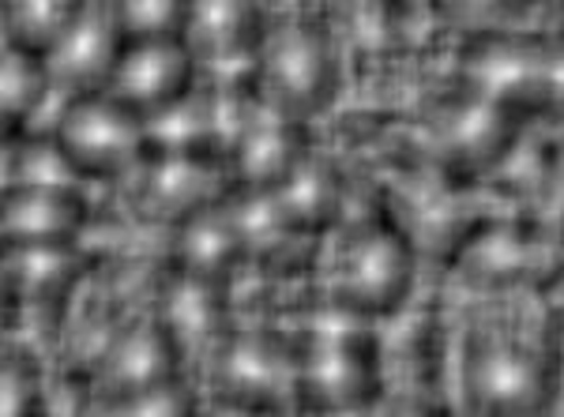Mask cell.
<instances>
[{"instance_id":"cell-1","label":"cell","mask_w":564,"mask_h":417,"mask_svg":"<svg viewBox=\"0 0 564 417\" xmlns=\"http://www.w3.org/2000/svg\"><path fill=\"white\" fill-rule=\"evenodd\" d=\"M53 147L76 177H124L154 154L148 117L117 102L109 90L76 95L53 132Z\"/></svg>"},{"instance_id":"cell-2","label":"cell","mask_w":564,"mask_h":417,"mask_svg":"<svg viewBox=\"0 0 564 417\" xmlns=\"http://www.w3.org/2000/svg\"><path fill=\"white\" fill-rule=\"evenodd\" d=\"M561 350H539L516 331H478L467 347V395L481 414H534L557 392Z\"/></svg>"},{"instance_id":"cell-3","label":"cell","mask_w":564,"mask_h":417,"mask_svg":"<svg viewBox=\"0 0 564 417\" xmlns=\"http://www.w3.org/2000/svg\"><path fill=\"white\" fill-rule=\"evenodd\" d=\"M339 84V65L327 31L316 20H282L268 26L257 57V90L263 106L297 121L324 110Z\"/></svg>"},{"instance_id":"cell-4","label":"cell","mask_w":564,"mask_h":417,"mask_svg":"<svg viewBox=\"0 0 564 417\" xmlns=\"http://www.w3.org/2000/svg\"><path fill=\"white\" fill-rule=\"evenodd\" d=\"M414 286V249L391 222H372L343 244L332 297L347 312L391 316Z\"/></svg>"},{"instance_id":"cell-5","label":"cell","mask_w":564,"mask_h":417,"mask_svg":"<svg viewBox=\"0 0 564 417\" xmlns=\"http://www.w3.org/2000/svg\"><path fill=\"white\" fill-rule=\"evenodd\" d=\"M196 68L199 61L188 39L129 42L106 90L129 110L154 117L185 102L196 84Z\"/></svg>"},{"instance_id":"cell-6","label":"cell","mask_w":564,"mask_h":417,"mask_svg":"<svg viewBox=\"0 0 564 417\" xmlns=\"http://www.w3.org/2000/svg\"><path fill=\"white\" fill-rule=\"evenodd\" d=\"M308 158V140L297 117L271 106L249 110L234 143L226 147L230 177L245 196H271Z\"/></svg>"},{"instance_id":"cell-7","label":"cell","mask_w":564,"mask_h":417,"mask_svg":"<svg viewBox=\"0 0 564 417\" xmlns=\"http://www.w3.org/2000/svg\"><path fill=\"white\" fill-rule=\"evenodd\" d=\"M124 50H129V34H124L113 0H109V4H90L79 15L76 26L50 50L45 65H50L57 87H68L76 95H90V90L109 87Z\"/></svg>"},{"instance_id":"cell-8","label":"cell","mask_w":564,"mask_h":417,"mask_svg":"<svg viewBox=\"0 0 564 417\" xmlns=\"http://www.w3.org/2000/svg\"><path fill=\"white\" fill-rule=\"evenodd\" d=\"M185 361L174 331L162 323V316L154 320H132L109 339V350L102 358V387L106 395H113V403L132 398L148 387H159L166 380H177V369Z\"/></svg>"},{"instance_id":"cell-9","label":"cell","mask_w":564,"mask_h":417,"mask_svg":"<svg viewBox=\"0 0 564 417\" xmlns=\"http://www.w3.org/2000/svg\"><path fill=\"white\" fill-rule=\"evenodd\" d=\"M516 117L520 113L475 90L452 110H444L441 124H436V147H441L448 166L478 174V169H489L494 162L505 158L508 147L516 143V132H520Z\"/></svg>"},{"instance_id":"cell-10","label":"cell","mask_w":564,"mask_h":417,"mask_svg":"<svg viewBox=\"0 0 564 417\" xmlns=\"http://www.w3.org/2000/svg\"><path fill=\"white\" fill-rule=\"evenodd\" d=\"M4 244H57L76 241L87 226V199L68 185L53 180H26L4 188L0 211Z\"/></svg>"},{"instance_id":"cell-11","label":"cell","mask_w":564,"mask_h":417,"mask_svg":"<svg viewBox=\"0 0 564 417\" xmlns=\"http://www.w3.org/2000/svg\"><path fill=\"white\" fill-rule=\"evenodd\" d=\"M249 238L238 211H226L218 204H207L199 211L174 222V271L193 275L204 283H223L241 264Z\"/></svg>"},{"instance_id":"cell-12","label":"cell","mask_w":564,"mask_h":417,"mask_svg":"<svg viewBox=\"0 0 564 417\" xmlns=\"http://www.w3.org/2000/svg\"><path fill=\"white\" fill-rule=\"evenodd\" d=\"M302 395L324 410H350L377 395V361L372 350L358 339L321 342L302 365Z\"/></svg>"},{"instance_id":"cell-13","label":"cell","mask_w":564,"mask_h":417,"mask_svg":"<svg viewBox=\"0 0 564 417\" xmlns=\"http://www.w3.org/2000/svg\"><path fill=\"white\" fill-rule=\"evenodd\" d=\"M87 256L76 241L57 244H4V289L15 305H57L76 289Z\"/></svg>"},{"instance_id":"cell-14","label":"cell","mask_w":564,"mask_h":417,"mask_svg":"<svg viewBox=\"0 0 564 417\" xmlns=\"http://www.w3.org/2000/svg\"><path fill=\"white\" fill-rule=\"evenodd\" d=\"M212 158L204 151L188 147H154V154L143 162V185H140V207L159 219L181 222L185 215L212 204Z\"/></svg>"},{"instance_id":"cell-15","label":"cell","mask_w":564,"mask_h":417,"mask_svg":"<svg viewBox=\"0 0 564 417\" xmlns=\"http://www.w3.org/2000/svg\"><path fill=\"white\" fill-rule=\"evenodd\" d=\"M263 34L268 20L260 0H196L185 39L193 42L196 57L204 53L215 65H230V61H257Z\"/></svg>"},{"instance_id":"cell-16","label":"cell","mask_w":564,"mask_h":417,"mask_svg":"<svg viewBox=\"0 0 564 417\" xmlns=\"http://www.w3.org/2000/svg\"><path fill=\"white\" fill-rule=\"evenodd\" d=\"M470 278L486 286H520L534 283L539 275H553L557 252L534 230L520 226H494L470 244Z\"/></svg>"},{"instance_id":"cell-17","label":"cell","mask_w":564,"mask_h":417,"mask_svg":"<svg viewBox=\"0 0 564 417\" xmlns=\"http://www.w3.org/2000/svg\"><path fill=\"white\" fill-rule=\"evenodd\" d=\"M223 283H204L193 275H174V283L162 294V323L174 331L181 353L193 350H223L230 339V312L218 294Z\"/></svg>"},{"instance_id":"cell-18","label":"cell","mask_w":564,"mask_h":417,"mask_svg":"<svg viewBox=\"0 0 564 417\" xmlns=\"http://www.w3.org/2000/svg\"><path fill=\"white\" fill-rule=\"evenodd\" d=\"M343 185L327 162L305 158L282 185L271 193L279 219L286 230H324L339 215Z\"/></svg>"},{"instance_id":"cell-19","label":"cell","mask_w":564,"mask_h":417,"mask_svg":"<svg viewBox=\"0 0 564 417\" xmlns=\"http://www.w3.org/2000/svg\"><path fill=\"white\" fill-rule=\"evenodd\" d=\"M87 8L90 0H4V39L8 45L50 57Z\"/></svg>"},{"instance_id":"cell-20","label":"cell","mask_w":564,"mask_h":417,"mask_svg":"<svg viewBox=\"0 0 564 417\" xmlns=\"http://www.w3.org/2000/svg\"><path fill=\"white\" fill-rule=\"evenodd\" d=\"M218 387L223 395L234 398H257L260 406H268L271 395H279L282 384V361L271 347H263L257 339H226V347L218 350Z\"/></svg>"},{"instance_id":"cell-21","label":"cell","mask_w":564,"mask_h":417,"mask_svg":"<svg viewBox=\"0 0 564 417\" xmlns=\"http://www.w3.org/2000/svg\"><path fill=\"white\" fill-rule=\"evenodd\" d=\"M53 87V72L45 65L42 53L20 50V45H4V90H0V106H4V132L15 135L34 110L45 102V90Z\"/></svg>"},{"instance_id":"cell-22","label":"cell","mask_w":564,"mask_h":417,"mask_svg":"<svg viewBox=\"0 0 564 417\" xmlns=\"http://www.w3.org/2000/svg\"><path fill=\"white\" fill-rule=\"evenodd\" d=\"M196 0H113L129 42L185 39Z\"/></svg>"},{"instance_id":"cell-23","label":"cell","mask_w":564,"mask_h":417,"mask_svg":"<svg viewBox=\"0 0 564 417\" xmlns=\"http://www.w3.org/2000/svg\"><path fill=\"white\" fill-rule=\"evenodd\" d=\"M42 373L26 353H4V414H42Z\"/></svg>"},{"instance_id":"cell-24","label":"cell","mask_w":564,"mask_h":417,"mask_svg":"<svg viewBox=\"0 0 564 417\" xmlns=\"http://www.w3.org/2000/svg\"><path fill=\"white\" fill-rule=\"evenodd\" d=\"M534 110L564 117V42L539 45V68H534Z\"/></svg>"},{"instance_id":"cell-25","label":"cell","mask_w":564,"mask_h":417,"mask_svg":"<svg viewBox=\"0 0 564 417\" xmlns=\"http://www.w3.org/2000/svg\"><path fill=\"white\" fill-rule=\"evenodd\" d=\"M113 406L124 414H196L193 392H188L181 380H166V384L148 387V392L121 398V403H113Z\"/></svg>"},{"instance_id":"cell-26","label":"cell","mask_w":564,"mask_h":417,"mask_svg":"<svg viewBox=\"0 0 564 417\" xmlns=\"http://www.w3.org/2000/svg\"><path fill=\"white\" fill-rule=\"evenodd\" d=\"M545 207L564 222V143L553 154L550 169H545Z\"/></svg>"},{"instance_id":"cell-27","label":"cell","mask_w":564,"mask_h":417,"mask_svg":"<svg viewBox=\"0 0 564 417\" xmlns=\"http://www.w3.org/2000/svg\"><path fill=\"white\" fill-rule=\"evenodd\" d=\"M475 4V0H470ZM478 4H486V8H494V4H505V0H478Z\"/></svg>"}]
</instances>
